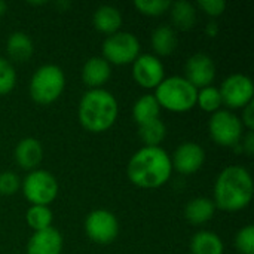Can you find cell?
Instances as JSON below:
<instances>
[{"label": "cell", "mask_w": 254, "mask_h": 254, "mask_svg": "<svg viewBox=\"0 0 254 254\" xmlns=\"http://www.w3.org/2000/svg\"><path fill=\"white\" fill-rule=\"evenodd\" d=\"M153 95L161 109L171 113H186L196 106L198 89L183 76H171L158 85Z\"/></svg>", "instance_id": "4"}, {"label": "cell", "mask_w": 254, "mask_h": 254, "mask_svg": "<svg viewBox=\"0 0 254 254\" xmlns=\"http://www.w3.org/2000/svg\"><path fill=\"white\" fill-rule=\"evenodd\" d=\"M171 1L168 0H137L134 1V7L146 16H161L170 10Z\"/></svg>", "instance_id": "28"}, {"label": "cell", "mask_w": 254, "mask_h": 254, "mask_svg": "<svg viewBox=\"0 0 254 254\" xmlns=\"http://www.w3.org/2000/svg\"><path fill=\"white\" fill-rule=\"evenodd\" d=\"M58 190L60 186L55 176L42 168L28 171L21 180V192L31 205L49 207L57 199Z\"/></svg>", "instance_id": "6"}, {"label": "cell", "mask_w": 254, "mask_h": 254, "mask_svg": "<svg viewBox=\"0 0 254 254\" xmlns=\"http://www.w3.org/2000/svg\"><path fill=\"white\" fill-rule=\"evenodd\" d=\"M119 104L116 97L104 89H88L77 107V118L82 128L91 134H101L109 131L118 119Z\"/></svg>", "instance_id": "3"}, {"label": "cell", "mask_w": 254, "mask_h": 254, "mask_svg": "<svg viewBox=\"0 0 254 254\" xmlns=\"http://www.w3.org/2000/svg\"><path fill=\"white\" fill-rule=\"evenodd\" d=\"M208 132L211 140L222 147H237L244 135L241 119L228 109L213 113L208 121Z\"/></svg>", "instance_id": "8"}, {"label": "cell", "mask_w": 254, "mask_h": 254, "mask_svg": "<svg viewBox=\"0 0 254 254\" xmlns=\"http://www.w3.org/2000/svg\"><path fill=\"white\" fill-rule=\"evenodd\" d=\"M253 193L250 171L243 165H229L220 171L214 182L213 202L225 213H238L250 205Z\"/></svg>", "instance_id": "2"}, {"label": "cell", "mask_w": 254, "mask_h": 254, "mask_svg": "<svg viewBox=\"0 0 254 254\" xmlns=\"http://www.w3.org/2000/svg\"><path fill=\"white\" fill-rule=\"evenodd\" d=\"M21 189V179L13 171H3L0 173V195L1 196H12Z\"/></svg>", "instance_id": "30"}, {"label": "cell", "mask_w": 254, "mask_h": 254, "mask_svg": "<svg viewBox=\"0 0 254 254\" xmlns=\"http://www.w3.org/2000/svg\"><path fill=\"white\" fill-rule=\"evenodd\" d=\"M161 106L156 101L153 94L141 95L132 106V119L140 127L143 124H147L150 121L159 119L161 115Z\"/></svg>", "instance_id": "23"}, {"label": "cell", "mask_w": 254, "mask_h": 254, "mask_svg": "<svg viewBox=\"0 0 254 254\" xmlns=\"http://www.w3.org/2000/svg\"><path fill=\"white\" fill-rule=\"evenodd\" d=\"M64 247L63 235L54 226L33 232L27 243V254H61Z\"/></svg>", "instance_id": "15"}, {"label": "cell", "mask_w": 254, "mask_h": 254, "mask_svg": "<svg viewBox=\"0 0 254 254\" xmlns=\"http://www.w3.org/2000/svg\"><path fill=\"white\" fill-rule=\"evenodd\" d=\"M235 249L240 254H254V228L247 225L235 235Z\"/></svg>", "instance_id": "29"}, {"label": "cell", "mask_w": 254, "mask_h": 254, "mask_svg": "<svg viewBox=\"0 0 254 254\" xmlns=\"http://www.w3.org/2000/svg\"><path fill=\"white\" fill-rule=\"evenodd\" d=\"M112 77V65L103 57H91L82 67V82L89 89H100Z\"/></svg>", "instance_id": "16"}, {"label": "cell", "mask_w": 254, "mask_h": 254, "mask_svg": "<svg viewBox=\"0 0 254 254\" xmlns=\"http://www.w3.org/2000/svg\"><path fill=\"white\" fill-rule=\"evenodd\" d=\"M65 89L64 70L57 64H43L31 76L28 92L31 100L39 106L55 103Z\"/></svg>", "instance_id": "5"}, {"label": "cell", "mask_w": 254, "mask_h": 254, "mask_svg": "<svg viewBox=\"0 0 254 254\" xmlns=\"http://www.w3.org/2000/svg\"><path fill=\"white\" fill-rule=\"evenodd\" d=\"M13 159L16 165L25 171L37 170L43 161V146L34 137H24L19 140L13 150Z\"/></svg>", "instance_id": "14"}, {"label": "cell", "mask_w": 254, "mask_h": 254, "mask_svg": "<svg viewBox=\"0 0 254 254\" xmlns=\"http://www.w3.org/2000/svg\"><path fill=\"white\" fill-rule=\"evenodd\" d=\"M16 85V71L13 64L0 57V97L7 95L13 91Z\"/></svg>", "instance_id": "27"}, {"label": "cell", "mask_w": 254, "mask_h": 254, "mask_svg": "<svg viewBox=\"0 0 254 254\" xmlns=\"http://www.w3.org/2000/svg\"><path fill=\"white\" fill-rule=\"evenodd\" d=\"M83 229L89 241L100 246H107L118 238L119 222L110 210L97 208L86 216Z\"/></svg>", "instance_id": "9"}, {"label": "cell", "mask_w": 254, "mask_h": 254, "mask_svg": "<svg viewBox=\"0 0 254 254\" xmlns=\"http://www.w3.org/2000/svg\"><path fill=\"white\" fill-rule=\"evenodd\" d=\"M220 28H219V24L216 21H210L207 25H205V34L208 37H216L219 34Z\"/></svg>", "instance_id": "34"}, {"label": "cell", "mask_w": 254, "mask_h": 254, "mask_svg": "<svg viewBox=\"0 0 254 254\" xmlns=\"http://www.w3.org/2000/svg\"><path fill=\"white\" fill-rule=\"evenodd\" d=\"M127 176L140 189H159L173 176L171 156L161 146H143L128 161Z\"/></svg>", "instance_id": "1"}, {"label": "cell", "mask_w": 254, "mask_h": 254, "mask_svg": "<svg viewBox=\"0 0 254 254\" xmlns=\"http://www.w3.org/2000/svg\"><path fill=\"white\" fill-rule=\"evenodd\" d=\"M238 146L241 147V150H243L247 156H253L254 131H247V132L243 135V138H241V141H240V144H238Z\"/></svg>", "instance_id": "33"}, {"label": "cell", "mask_w": 254, "mask_h": 254, "mask_svg": "<svg viewBox=\"0 0 254 254\" xmlns=\"http://www.w3.org/2000/svg\"><path fill=\"white\" fill-rule=\"evenodd\" d=\"M205 162V150L202 146L193 141L182 143L171 156L173 171L183 176H190L198 173Z\"/></svg>", "instance_id": "13"}, {"label": "cell", "mask_w": 254, "mask_h": 254, "mask_svg": "<svg viewBox=\"0 0 254 254\" xmlns=\"http://www.w3.org/2000/svg\"><path fill=\"white\" fill-rule=\"evenodd\" d=\"M198 7L210 18H219L226 10V1H223V0H201V1H198Z\"/></svg>", "instance_id": "31"}, {"label": "cell", "mask_w": 254, "mask_h": 254, "mask_svg": "<svg viewBox=\"0 0 254 254\" xmlns=\"http://www.w3.org/2000/svg\"><path fill=\"white\" fill-rule=\"evenodd\" d=\"M196 106L205 113L213 115V113L219 112L222 109V106H223L219 88H216L214 85H210V86L198 89Z\"/></svg>", "instance_id": "26"}, {"label": "cell", "mask_w": 254, "mask_h": 254, "mask_svg": "<svg viewBox=\"0 0 254 254\" xmlns=\"http://www.w3.org/2000/svg\"><path fill=\"white\" fill-rule=\"evenodd\" d=\"M216 205L213 199L205 196H198L190 199L185 207V219L195 226L208 223L216 214Z\"/></svg>", "instance_id": "19"}, {"label": "cell", "mask_w": 254, "mask_h": 254, "mask_svg": "<svg viewBox=\"0 0 254 254\" xmlns=\"http://www.w3.org/2000/svg\"><path fill=\"white\" fill-rule=\"evenodd\" d=\"M131 65L134 82L144 89H156L165 79V67L153 54H140Z\"/></svg>", "instance_id": "11"}, {"label": "cell", "mask_w": 254, "mask_h": 254, "mask_svg": "<svg viewBox=\"0 0 254 254\" xmlns=\"http://www.w3.org/2000/svg\"><path fill=\"white\" fill-rule=\"evenodd\" d=\"M57 6H61V7H63L61 12H64V10H67V9L70 7V3H68V1H64V3H63V1H58Z\"/></svg>", "instance_id": "36"}, {"label": "cell", "mask_w": 254, "mask_h": 254, "mask_svg": "<svg viewBox=\"0 0 254 254\" xmlns=\"http://www.w3.org/2000/svg\"><path fill=\"white\" fill-rule=\"evenodd\" d=\"M192 254H223L225 244L222 238L213 231H198L190 240Z\"/></svg>", "instance_id": "21"}, {"label": "cell", "mask_w": 254, "mask_h": 254, "mask_svg": "<svg viewBox=\"0 0 254 254\" xmlns=\"http://www.w3.org/2000/svg\"><path fill=\"white\" fill-rule=\"evenodd\" d=\"M6 12H7V4H6L3 0H0V18H1V16H4V15H6Z\"/></svg>", "instance_id": "35"}, {"label": "cell", "mask_w": 254, "mask_h": 254, "mask_svg": "<svg viewBox=\"0 0 254 254\" xmlns=\"http://www.w3.org/2000/svg\"><path fill=\"white\" fill-rule=\"evenodd\" d=\"M140 40L129 31H118L107 36L103 42V58L110 65H128L132 64L140 55Z\"/></svg>", "instance_id": "7"}, {"label": "cell", "mask_w": 254, "mask_h": 254, "mask_svg": "<svg viewBox=\"0 0 254 254\" xmlns=\"http://www.w3.org/2000/svg\"><path fill=\"white\" fill-rule=\"evenodd\" d=\"M170 15H171L173 25L179 30H183V31L193 28L196 24V18H198L195 4L188 1V0H179V1L171 3Z\"/></svg>", "instance_id": "22"}, {"label": "cell", "mask_w": 254, "mask_h": 254, "mask_svg": "<svg viewBox=\"0 0 254 254\" xmlns=\"http://www.w3.org/2000/svg\"><path fill=\"white\" fill-rule=\"evenodd\" d=\"M190 85L196 89L213 85L216 79V64L213 58L204 52L193 54L188 58L185 64V76Z\"/></svg>", "instance_id": "12"}, {"label": "cell", "mask_w": 254, "mask_h": 254, "mask_svg": "<svg viewBox=\"0 0 254 254\" xmlns=\"http://www.w3.org/2000/svg\"><path fill=\"white\" fill-rule=\"evenodd\" d=\"M124 22V16L121 10L116 6L112 4H103L97 7L92 16V24L94 28L98 33H103L106 36H112L118 31H121Z\"/></svg>", "instance_id": "17"}, {"label": "cell", "mask_w": 254, "mask_h": 254, "mask_svg": "<svg viewBox=\"0 0 254 254\" xmlns=\"http://www.w3.org/2000/svg\"><path fill=\"white\" fill-rule=\"evenodd\" d=\"M150 43L155 52L153 55H156L158 58L168 57L174 54L177 49V45H179L177 33L171 25H159L153 30Z\"/></svg>", "instance_id": "20"}, {"label": "cell", "mask_w": 254, "mask_h": 254, "mask_svg": "<svg viewBox=\"0 0 254 254\" xmlns=\"http://www.w3.org/2000/svg\"><path fill=\"white\" fill-rule=\"evenodd\" d=\"M33 52L34 43L25 31H13L9 34L6 40V54L9 57V61L18 64L25 63L33 57Z\"/></svg>", "instance_id": "18"}, {"label": "cell", "mask_w": 254, "mask_h": 254, "mask_svg": "<svg viewBox=\"0 0 254 254\" xmlns=\"http://www.w3.org/2000/svg\"><path fill=\"white\" fill-rule=\"evenodd\" d=\"M25 222L34 232L45 231L52 228L54 213L46 205H30L25 213Z\"/></svg>", "instance_id": "25"}, {"label": "cell", "mask_w": 254, "mask_h": 254, "mask_svg": "<svg viewBox=\"0 0 254 254\" xmlns=\"http://www.w3.org/2000/svg\"><path fill=\"white\" fill-rule=\"evenodd\" d=\"M220 97L223 106L228 107V110H238L244 109L250 103H253L254 85L252 77L243 73H234L228 76L220 88Z\"/></svg>", "instance_id": "10"}, {"label": "cell", "mask_w": 254, "mask_h": 254, "mask_svg": "<svg viewBox=\"0 0 254 254\" xmlns=\"http://www.w3.org/2000/svg\"><path fill=\"white\" fill-rule=\"evenodd\" d=\"M138 137L144 146L158 147L167 137V127L161 119L150 121L138 127Z\"/></svg>", "instance_id": "24"}, {"label": "cell", "mask_w": 254, "mask_h": 254, "mask_svg": "<svg viewBox=\"0 0 254 254\" xmlns=\"http://www.w3.org/2000/svg\"><path fill=\"white\" fill-rule=\"evenodd\" d=\"M240 119H241V124H243L244 129H247V131H253L254 129V101L243 109V118H240Z\"/></svg>", "instance_id": "32"}]
</instances>
